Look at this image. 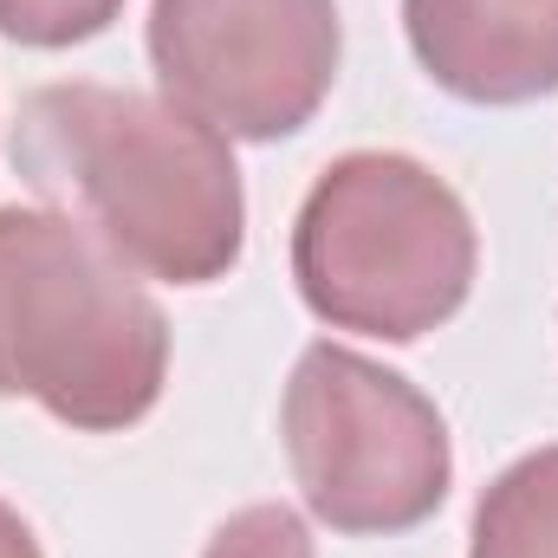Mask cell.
Wrapping results in <instances>:
<instances>
[{"label": "cell", "mask_w": 558, "mask_h": 558, "mask_svg": "<svg viewBox=\"0 0 558 558\" xmlns=\"http://www.w3.org/2000/svg\"><path fill=\"white\" fill-rule=\"evenodd\" d=\"M13 169L149 279L208 286L241 260L247 202L234 149L169 98L39 85L13 124Z\"/></svg>", "instance_id": "6da1fadb"}, {"label": "cell", "mask_w": 558, "mask_h": 558, "mask_svg": "<svg viewBox=\"0 0 558 558\" xmlns=\"http://www.w3.org/2000/svg\"><path fill=\"white\" fill-rule=\"evenodd\" d=\"M169 377V318L92 228L0 208V397L72 428H131Z\"/></svg>", "instance_id": "7a4b0ae2"}, {"label": "cell", "mask_w": 558, "mask_h": 558, "mask_svg": "<svg viewBox=\"0 0 558 558\" xmlns=\"http://www.w3.org/2000/svg\"><path fill=\"white\" fill-rule=\"evenodd\" d=\"M474 221L461 195L397 149L338 156L292 228L299 299L338 325L384 344H410L448 325L474 286Z\"/></svg>", "instance_id": "3957f363"}, {"label": "cell", "mask_w": 558, "mask_h": 558, "mask_svg": "<svg viewBox=\"0 0 558 558\" xmlns=\"http://www.w3.org/2000/svg\"><path fill=\"white\" fill-rule=\"evenodd\" d=\"M286 461L331 533H410L448 500V428L410 377L312 344L286 384Z\"/></svg>", "instance_id": "277c9868"}, {"label": "cell", "mask_w": 558, "mask_h": 558, "mask_svg": "<svg viewBox=\"0 0 558 558\" xmlns=\"http://www.w3.org/2000/svg\"><path fill=\"white\" fill-rule=\"evenodd\" d=\"M331 0H156L149 65L189 118L221 137L274 143L312 124L338 78Z\"/></svg>", "instance_id": "5b68a950"}, {"label": "cell", "mask_w": 558, "mask_h": 558, "mask_svg": "<svg viewBox=\"0 0 558 558\" xmlns=\"http://www.w3.org/2000/svg\"><path fill=\"white\" fill-rule=\"evenodd\" d=\"M422 72L468 105L558 92V0H403Z\"/></svg>", "instance_id": "8992f818"}, {"label": "cell", "mask_w": 558, "mask_h": 558, "mask_svg": "<svg viewBox=\"0 0 558 558\" xmlns=\"http://www.w3.org/2000/svg\"><path fill=\"white\" fill-rule=\"evenodd\" d=\"M468 558H558V448L513 461L481 494Z\"/></svg>", "instance_id": "52a82bcc"}, {"label": "cell", "mask_w": 558, "mask_h": 558, "mask_svg": "<svg viewBox=\"0 0 558 558\" xmlns=\"http://www.w3.org/2000/svg\"><path fill=\"white\" fill-rule=\"evenodd\" d=\"M124 0H0V39L20 46H78L105 33Z\"/></svg>", "instance_id": "ba28073f"}, {"label": "cell", "mask_w": 558, "mask_h": 558, "mask_svg": "<svg viewBox=\"0 0 558 558\" xmlns=\"http://www.w3.org/2000/svg\"><path fill=\"white\" fill-rule=\"evenodd\" d=\"M202 558H312V539H305V520L292 507H247L234 513Z\"/></svg>", "instance_id": "9c48e42d"}, {"label": "cell", "mask_w": 558, "mask_h": 558, "mask_svg": "<svg viewBox=\"0 0 558 558\" xmlns=\"http://www.w3.org/2000/svg\"><path fill=\"white\" fill-rule=\"evenodd\" d=\"M0 558H39V539H33V526L0 500Z\"/></svg>", "instance_id": "30bf717a"}]
</instances>
